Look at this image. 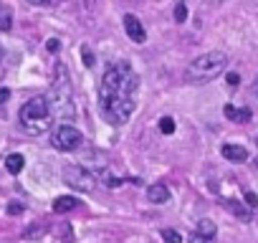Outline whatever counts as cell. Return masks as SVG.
<instances>
[{
	"mask_svg": "<svg viewBox=\"0 0 258 243\" xmlns=\"http://www.w3.org/2000/svg\"><path fill=\"white\" fill-rule=\"evenodd\" d=\"M76 208V198H71V195H61V198H56V203H53V210L56 213H69V210H74Z\"/></svg>",
	"mask_w": 258,
	"mask_h": 243,
	"instance_id": "cell-10",
	"label": "cell"
},
{
	"mask_svg": "<svg viewBox=\"0 0 258 243\" xmlns=\"http://www.w3.org/2000/svg\"><path fill=\"white\" fill-rule=\"evenodd\" d=\"M137 89H140V79L126 64H116L106 69L101 86H99V106L111 125H124L135 114Z\"/></svg>",
	"mask_w": 258,
	"mask_h": 243,
	"instance_id": "cell-1",
	"label": "cell"
},
{
	"mask_svg": "<svg viewBox=\"0 0 258 243\" xmlns=\"http://www.w3.org/2000/svg\"><path fill=\"white\" fill-rule=\"evenodd\" d=\"M63 180H66V185H71L74 190H81V193L94 190V175L86 172L81 165H69V167H63Z\"/></svg>",
	"mask_w": 258,
	"mask_h": 243,
	"instance_id": "cell-6",
	"label": "cell"
},
{
	"mask_svg": "<svg viewBox=\"0 0 258 243\" xmlns=\"http://www.w3.org/2000/svg\"><path fill=\"white\" fill-rule=\"evenodd\" d=\"M162 238H165V243H180V240H182L180 233L172 230V228H165V230H162Z\"/></svg>",
	"mask_w": 258,
	"mask_h": 243,
	"instance_id": "cell-16",
	"label": "cell"
},
{
	"mask_svg": "<svg viewBox=\"0 0 258 243\" xmlns=\"http://www.w3.org/2000/svg\"><path fill=\"white\" fill-rule=\"evenodd\" d=\"M21 210H23V205H21V203H13V205L8 208V213H11V215H18Z\"/></svg>",
	"mask_w": 258,
	"mask_h": 243,
	"instance_id": "cell-22",
	"label": "cell"
},
{
	"mask_svg": "<svg viewBox=\"0 0 258 243\" xmlns=\"http://www.w3.org/2000/svg\"><path fill=\"white\" fill-rule=\"evenodd\" d=\"M81 142H84V135H81L76 127H71V125H61V127L51 135V145H53L56 150H61V152L79 150Z\"/></svg>",
	"mask_w": 258,
	"mask_h": 243,
	"instance_id": "cell-5",
	"label": "cell"
},
{
	"mask_svg": "<svg viewBox=\"0 0 258 243\" xmlns=\"http://www.w3.org/2000/svg\"><path fill=\"white\" fill-rule=\"evenodd\" d=\"M225 64H228V56L223 51H208V53L198 56L187 66V79H192V81L215 79V76H220V71L225 69Z\"/></svg>",
	"mask_w": 258,
	"mask_h": 243,
	"instance_id": "cell-4",
	"label": "cell"
},
{
	"mask_svg": "<svg viewBox=\"0 0 258 243\" xmlns=\"http://www.w3.org/2000/svg\"><path fill=\"white\" fill-rule=\"evenodd\" d=\"M245 203H248L250 208H255V205H258V198H255V193H245Z\"/></svg>",
	"mask_w": 258,
	"mask_h": 243,
	"instance_id": "cell-19",
	"label": "cell"
},
{
	"mask_svg": "<svg viewBox=\"0 0 258 243\" xmlns=\"http://www.w3.org/2000/svg\"><path fill=\"white\" fill-rule=\"evenodd\" d=\"M225 208H228V210H233L240 220H248V218H250V215H248V210H245L243 205H238L235 200H225Z\"/></svg>",
	"mask_w": 258,
	"mask_h": 243,
	"instance_id": "cell-14",
	"label": "cell"
},
{
	"mask_svg": "<svg viewBox=\"0 0 258 243\" xmlns=\"http://www.w3.org/2000/svg\"><path fill=\"white\" fill-rule=\"evenodd\" d=\"M18 119H21V127L28 135H43L51 127V119H53L51 106H48V99L46 96H36V99L26 101L21 106Z\"/></svg>",
	"mask_w": 258,
	"mask_h": 243,
	"instance_id": "cell-3",
	"label": "cell"
},
{
	"mask_svg": "<svg viewBox=\"0 0 258 243\" xmlns=\"http://www.w3.org/2000/svg\"><path fill=\"white\" fill-rule=\"evenodd\" d=\"M175 18H177V21H180V23H182V21H185V18H187V8H185V6H182V3H180V6H177V8H175Z\"/></svg>",
	"mask_w": 258,
	"mask_h": 243,
	"instance_id": "cell-17",
	"label": "cell"
},
{
	"mask_svg": "<svg viewBox=\"0 0 258 243\" xmlns=\"http://www.w3.org/2000/svg\"><path fill=\"white\" fill-rule=\"evenodd\" d=\"M190 243H213V238H205V235H200V233H192V235H190Z\"/></svg>",
	"mask_w": 258,
	"mask_h": 243,
	"instance_id": "cell-18",
	"label": "cell"
},
{
	"mask_svg": "<svg viewBox=\"0 0 258 243\" xmlns=\"http://www.w3.org/2000/svg\"><path fill=\"white\" fill-rule=\"evenodd\" d=\"M124 28H126V36L132 38L135 43H145L147 41V33H145V26L140 23V18L137 16H124Z\"/></svg>",
	"mask_w": 258,
	"mask_h": 243,
	"instance_id": "cell-7",
	"label": "cell"
},
{
	"mask_svg": "<svg viewBox=\"0 0 258 243\" xmlns=\"http://www.w3.org/2000/svg\"><path fill=\"white\" fill-rule=\"evenodd\" d=\"M84 58H86V61H84L86 66H91V64H94V58H91V53H89V51H84Z\"/></svg>",
	"mask_w": 258,
	"mask_h": 243,
	"instance_id": "cell-24",
	"label": "cell"
},
{
	"mask_svg": "<svg viewBox=\"0 0 258 243\" xmlns=\"http://www.w3.org/2000/svg\"><path fill=\"white\" fill-rule=\"evenodd\" d=\"M8 99H11V91H8L6 86H0V104H6Z\"/></svg>",
	"mask_w": 258,
	"mask_h": 243,
	"instance_id": "cell-20",
	"label": "cell"
},
{
	"mask_svg": "<svg viewBox=\"0 0 258 243\" xmlns=\"http://www.w3.org/2000/svg\"><path fill=\"white\" fill-rule=\"evenodd\" d=\"M48 106H51V114L56 119H63V122H71L76 109H74V91H71V79H69V71L63 64L56 66V81L51 86V94H48Z\"/></svg>",
	"mask_w": 258,
	"mask_h": 243,
	"instance_id": "cell-2",
	"label": "cell"
},
{
	"mask_svg": "<svg viewBox=\"0 0 258 243\" xmlns=\"http://www.w3.org/2000/svg\"><path fill=\"white\" fill-rule=\"evenodd\" d=\"M46 48H48V51H51V53H56V51H58V48H61V43H58V41H56V38H51V41H48V46H46Z\"/></svg>",
	"mask_w": 258,
	"mask_h": 243,
	"instance_id": "cell-21",
	"label": "cell"
},
{
	"mask_svg": "<svg viewBox=\"0 0 258 243\" xmlns=\"http://www.w3.org/2000/svg\"><path fill=\"white\" fill-rule=\"evenodd\" d=\"M215 223L210 220V218H203L200 223H198V230L195 233H200V235H205V238H215Z\"/></svg>",
	"mask_w": 258,
	"mask_h": 243,
	"instance_id": "cell-12",
	"label": "cell"
},
{
	"mask_svg": "<svg viewBox=\"0 0 258 243\" xmlns=\"http://www.w3.org/2000/svg\"><path fill=\"white\" fill-rule=\"evenodd\" d=\"M228 84L230 86H238V74H228Z\"/></svg>",
	"mask_w": 258,
	"mask_h": 243,
	"instance_id": "cell-23",
	"label": "cell"
},
{
	"mask_svg": "<svg viewBox=\"0 0 258 243\" xmlns=\"http://www.w3.org/2000/svg\"><path fill=\"white\" fill-rule=\"evenodd\" d=\"M253 94L258 96V76H255V81H253Z\"/></svg>",
	"mask_w": 258,
	"mask_h": 243,
	"instance_id": "cell-25",
	"label": "cell"
},
{
	"mask_svg": "<svg viewBox=\"0 0 258 243\" xmlns=\"http://www.w3.org/2000/svg\"><path fill=\"white\" fill-rule=\"evenodd\" d=\"M23 165H26L23 155H8V157H6V167H8L11 175H18V172L23 170Z\"/></svg>",
	"mask_w": 258,
	"mask_h": 243,
	"instance_id": "cell-11",
	"label": "cell"
},
{
	"mask_svg": "<svg viewBox=\"0 0 258 243\" xmlns=\"http://www.w3.org/2000/svg\"><path fill=\"white\" fill-rule=\"evenodd\" d=\"M223 157L230 162H245L248 160V150L243 145H223Z\"/></svg>",
	"mask_w": 258,
	"mask_h": 243,
	"instance_id": "cell-8",
	"label": "cell"
},
{
	"mask_svg": "<svg viewBox=\"0 0 258 243\" xmlns=\"http://www.w3.org/2000/svg\"><path fill=\"white\" fill-rule=\"evenodd\" d=\"M11 26H13V13H11V8L0 6V31H11Z\"/></svg>",
	"mask_w": 258,
	"mask_h": 243,
	"instance_id": "cell-13",
	"label": "cell"
},
{
	"mask_svg": "<svg viewBox=\"0 0 258 243\" xmlns=\"http://www.w3.org/2000/svg\"><path fill=\"white\" fill-rule=\"evenodd\" d=\"M147 198H150V203L162 205V203H167V200H170V190H167V185L157 183V185H152V188L147 190Z\"/></svg>",
	"mask_w": 258,
	"mask_h": 243,
	"instance_id": "cell-9",
	"label": "cell"
},
{
	"mask_svg": "<svg viewBox=\"0 0 258 243\" xmlns=\"http://www.w3.org/2000/svg\"><path fill=\"white\" fill-rule=\"evenodd\" d=\"M160 132H162V135H172V132H175V122H172L170 116L160 119Z\"/></svg>",
	"mask_w": 258,
	"mask_h": 243,
	"instance_id": "cell-15",
	"label": "cell"
}]
</instances>
